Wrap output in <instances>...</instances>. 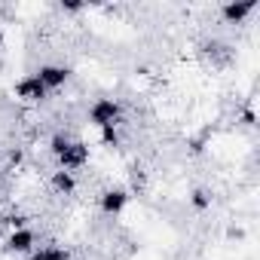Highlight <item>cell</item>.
<instances>
[{
	"label": "cell",
	"mask_w": 260,
	"mask_h": 260,
	"mask_svg": "<svg viewBox=\"0 0 260 260\" xmlns=\"http://www.w3.org/2000/svg\"><path fill=\"white\" fill-rule=\"evenodd\" d=\"M77 187H80V181H77L74 172H61V169H55V172L49 175V190H52L55 196H74Z\"/></svg>",
	"instance_id": "ba28073f"
},
{
	"label": "cell",
	"mask_w": 260,
	"mask_h": 260,
	"mask_svg": "<svg viewBox=\"0 0 260 260\" xmlns=\"http://www.w3.org/2000/svg\"><path fill=\"white\" fill-rule=\"evenodd\" d=\"M242 122H245V125H257V116H254V110H251V107H245V110H242Z\"/></svg>",
	"instance_id": "9a60e30c"
},
{
	"label": "cell",
	"mask_w": 260,
	"mask_h": 260,
	"mask_svg": "<svg viewBox=\"0 0 260 260\" xmlns=\"http://www.w3.org/2000/svg\"><path fill=\"white\" fill-rule=\"evenodd\" d=\"M4 43H7V34H4V28H0V49H4Z\"/></svg>",
	"instance_id": "ac0fdd59"
},
{
	"label": "cell",
	"mask_w": 260,
	"mask_h": 260,
	"mask_svg": "<svg viewBox=\"0 0 260 260\" xmlns=\"http://www.w3.org/2000/svg\"><path fill=\"white\" fill-rule=\"evenodd\" d=\"M4 159L10 162V169H22L25 166V150L22 147H13L10 153H4Z\"/></svg>",
	"instance_id": "4fadbf2b"
},
{
	"label": "cell",
	"mask_w": 260,
	"mask_h": 260,
	"mask_svg": "<svg viewBox=\"0 0 260 260\" xmlns=\"http://www.w3.org/2000/svg\"><path fill=\"white\" fill-rule=\"evenodd\" d=\"M25 260H74V251L68 245H58V242H46V245H37L31 257Z\"/></svg>",
	"instance_id": "9c48e42d"
},
{
	"label": "cell",
	"mask_w": 260,
	"mask_h": 260,
	"mask_svg": "<svg viewBox=\"0 0 260 260\" xmlns=\"http://www.w3.org/2000/svg\"><path fill=\"white\" fill-rule=\"evenodd\" d=\"M13 95L22 101V104H31V107H37V104H43L46 98H49V92H46V86L34 77V74H25L22 80H16V86H13Z\"/></svg>",
	"instance_id": "277c9868"
},
{
	"label": "cell",
	"mask_w": 260,
	"mask_h": 260,
	"mask_svg": "<svg viewBox=\"0 0 260 260\" xmlns=\"http://www.w3.org/2000/svg\"><path fill=\"white\" fill-rule=\"evenodd\" d=\"M257 10V0H226V4H220V19L223 25H242L254 16Z\"/></svg>",
	"instance_id": "52a82bcc"
},
{
	"label": "cell",
	"mask_w": 260,
	"mask_h": 260,
	"mask_svg": "<svg viewBox=\"0 0 260 260\" xmlns=\"http://www.w3.org/2000/svg\"><path fill=\"white\" fill-rule=\"evenodd\" d=\"M98 141H101L104 147H110V150H116V147L122 144V135H119V125H110V128H101V132H98Z\"/></svg>",
	"instance_id": "7c38bea8"
},
{
	"label": "cell",
	"mask_w": 260,
	"mask_h": 260,
	"mask_svg": "<svg viewBox=\"0 0 260 260\" xmlns=\"http://www.w3.org/2000/svg\"><path fill=\"white\" fill-rule=\"evenodd\" d=\"M122 113H125V107L119 98H95L86 110V119H89V125H95L101 132V128H110V125H122Z\"/></svg>",
	"instance_id": "6da1fadb"
},
{
	"label": "cell",
	"mask_w": 260,
	"mask_h": 260,
	"mask_svg": "<svg viewBox=\"0 0 260 260\" xmlns=\"http://www.w3.org/2000/svg\"><path fill=\"white\" fill-rule=\"evenodd\" d=\"M0 162H4V150H0Z\"/></svg>",
	"instance_id": "d6986e66"
},
{
	"label": "cell",
	"mask_w": 260,
	"mask_h": 260,
	"mask_svg": "<svg viewBox=\"0 0 260 260\" xmlns=\"http://www.w3.org/2000/svg\"><path fill=\"white\" fill-rule=\"evenodd\" d=\"M89 162H92V150H89V144L80 141V138H74L71 147H68L61 156H55V169H61V172H74V175L83 172Z\"/></svg>",
	"instance_id": "3957f363"
},
{
	"label": "cell",
	"mask_w": 260,
	"mask_h": 260,
	"mask_svg": "<svg viewBox=\"0 0 260 260\" xmlns=\"http://www.w3.org/2000/svg\"><path fill=\"white\" fill-rule=\"evenodd\" d=\"M71 141H74V135H71V132H64V128L52 132V135H49V141H46V147H49V156H52V159H55V156H61V153L71 147Z\"/></svg>",
	"instance_id": "8fae6325"
},
{
	"label": "cell",
	"mask_w": 260,
	"mask_h": 260,
	"mask_svg": "<svg viewBox=\"0 0 260 260\" xmlns=\"http://www.w3.org/2000/svg\"><path fill=\"white\" fill-rule=\"evenodd\" d=\"M128 190L125 187H107V190H101L98 193V208H101V214H107V217H119L125 208H128Z\"/></svg>",
	"instance_id": "8992f818"
},
{
	"label": "cell",
	"mask_w": 260,
	"mask_h": 260,
	"mask_svg": "<svg viewBox=\"0 0 260 260\" xmlns=\"http://www.w3.org/2000/svg\"><path fill=\"white\" fill-rule=\"evenodd\" d=\"M187 202H190V208H193V211L205 214V211H211L214 196H211V190H205V187H193V190H190V196H187Z\"/></svg>",
	"instance_id": "30bf717a"
},
{
	"label": "cell",
	"mask_w": 260,
	"mask_h": 260,
	"mask_svg": "<svg viewBox=\"0 0 260 260\" xmlns=\"http://www.w3.org/2000/svg\"><path fill=\"white\" fill-rule=\"evenodd\" d=\"M226 236H230V239H242V236H245V230H239V226H230V230H226Z\"/></svg>",
	"instance_id": "e0dca14e"
},
{
	"label": "cell",
	"mask_w": 260,
	"mask_h": 260,
	"mask_svg": "<svg viewBox=\"0 0 260 260\" xmlns=\"http://www.w3.org/2000/svg\"><path fill=\"white\" fill-rule=\"evenodd\" d=\"M34 77L46 86V92L52 95V92H58V89H64L68 86V80H71V68L68 64H55V61H46V64H40L37 71H34Z\"/></svg>",
	"instance_id": "5b68a950"
},
{
	"label": "cell",
	"mask_w": 260,
	"mask_h": 260,
	"mask_svg": "<svg viewBox=\"0 0 260 260\" xmlns=\"http://www.w3.org/2000/svg\"><path fill=\"white\" fill-rule=\"evenodd\" d=\"M37 245H40V236H37L34 226L10 230L7 239H4V254H10V257H31Z\"/></svg>",
	"instance_id": "7a4b0ae2"
},
{
	"label": "cell",
	"mask_w": 260,
	"mask_h": 260,
	"mask_svg": "<svg viewBox=\"0 0 260 260\" xmlns=\"http://www.w3.org/2000/svg\"><path fill=\"white\" fill-rule=\"evenodd\" d=\"M61 10H64V13H83L86 7H83V4H61Z\"/></svg>",
	"instance_id": "2e32d148"
},
{
	"label": "cell",
	"mask_w": 260,
	"mask_h": 260,
	"mask_svg": "<svg viewBox=\"0 0 260 260\" xmlns=\"http://www.w3.org/2000/svg\"><path fill=\"white\" fill-rule=\"evenodd\" d=\"M187 147H190V153H193V156L205 153V147H208V135H196V138H190V141H187Z\"/></svg>",
	"instance_id": "5bb4252c"
}]
</instances>
